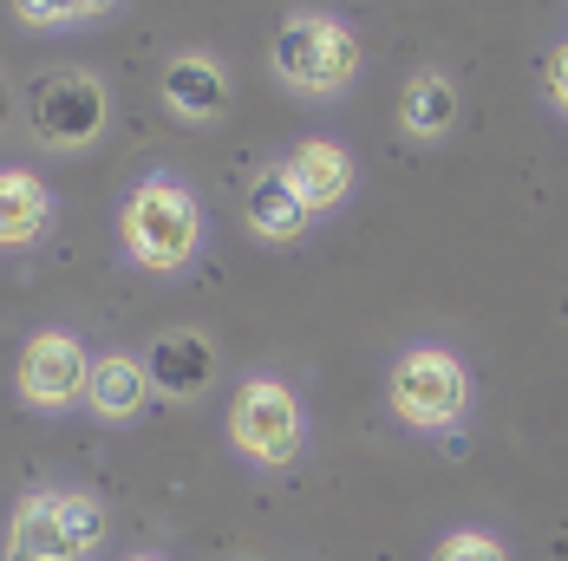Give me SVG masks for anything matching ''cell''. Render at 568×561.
Returning a JSON list of instances; mask_svg holds the SVG:
<instances>
[{"label": "cell", "mask_w": 568, "mask_h": 561, "mask_svg": "<svg viewBox=\"0 0 568 561\" xmlns=\"http://www.w3.org/2000/svg\"><path fill=\"white\" fill-rule=\"evenodd\" d=\"M53 228V190L33 170H0V248H27Z\"/></svg>", "instance_id": "7c38bea8"}, {"label": "cell", "mask_w": 568, "mask_h": 561, "mask_svg": "<svg viewBox=\"0 0 568 561\" xmlns=\"http://www.w3.org/2000/svg\"><path fill=\"white\" fill-rule=\"evenodd\" d=\"M275 72L301 99H334L359 72V40L334 13H294L282 27V40H275Z\"/></svg>", "instance_id": "277c9868"}, {"label": "cell", "mask_w": 568, "mask_h": 561, "mask_svg": "<svg viewBox=\"0 0 568 561\" xmlns=\"http://www.w3.org/2000/svg\"><path fill=\"white\" fill-rule=\"evenodd\" d=\"M7 124H13V85L0 79V137H7Z\"/></svg>", "instance_id": "ac0fdd59"}, {"label": "cell", "mask_w": 568, "mask_h": 561, "mask_svg": "<svg viewBox=\"0 0 568 561\" xmlns=\"http://www.w3.org/2000/svg\"><path fill=\"white\" fill-rule=\"evenodd\" d=\"M85 386H92V353H85V339L72 334V327L27 334L20 359H13V392H20V405H33V411H72L85 398Z\"/></svg>", "instance_id": "8992f818"}, {"label": "cell", "mask_w": 568, "mask_h": 561, "mask_svg": "<svg viewBox=\"0 0 568 561\" xmlns=\"http://www.w3.org/2000/svg\"><path fill=\"white\" fill-rule=\"evenodd\" d=\"M229 445L248 463H262V470H287L301 457V445H307V418H301L294 386L275 379V373L242 379L235 398H229Z\"/></svg>", "instance_id": "3957f363"}, {"label": "cell", "mask_w": 568, "mask_h": 561, "mask_svg": "<svg viewBox=\"0 0 568 561\" xmlns=\"http://www.w3.org/2000/svg\"><path fill=\"white\" fill-rule=\"evenodd\" d=\"M287 183H294V196L307 203V216H327V210H341L346 190H353V157H346L334 137H307V144H294V157H287Z\"/></svg>", "instance_id": "9c48e42d"}, {"label": "cell", "mask_w": 568, "mask_h": 561, "mask_svg": "<svg viewBox=\"0 0 568 561\" xmlns=\"http://www.w3.org/2000/svg\"><path fill=\"white\" fill-rule=\"evenodd\" d=\"M144 373H151V392L203 398L210 392V379H216V346H210L203 334H190V327L158 334L151 339V353H144Z\"/></svg>", "instance_id": "ba28073f"}, {"label": "cell", "mask_w": 568, "mask_h": 561, "mask_svg": "<svg viewBox=\"0 0 568 561\" xmlns=\"http://www.w3.org/2000/svg\"><path fill=\"white\" fill-rule=\"evenodd\" d=\"M112 118V99L92 72H53L33 85L27 99V131L47 144V151H85Z\"/></svg>", "instance_id": "52a82bcc"}, {"label": "cell", "mask_w": 568, "mask_h": 561, "mask_svg": "<svg viewBox=\"0 0 568 561\" xmlns=\"http://www.w3.org/2000/svg\"><path fill=\"white\" fill-rule=\"evenodd\" d=\"M542 79H549V99H556V105L568 112V40L556 47V53H549V65H542Z\"/></svg>", "instance_id": "e0dca14e"}, {"label": "cell", "mask_w": 568, "mask_h": 561, "mask_svg": "<svg viewBox=\"0 0 568 561\" xmlns=\"http://www.w3.org/2000/svg\"><path fill=\"white\" fill-rule=\"evenodd\" d=\"M386 398H393V411L412 431H452L470 411V373L445 346H412L386 373Z\"/></svg>", "instance_id": "5b68a950"}, {"label": "cell", "mask_w": 568, "mask_h": 561, "mask_svg": "<svg viewBox=\"0 0 568 561\" xmlns=\"http://www.w3.org/2000/svg\"><path fill=\"white\" fill-rule=\"evenodd\" d=\"M432 561H510V555H504V542H497V536H484V529H457Z\"/></svg>", "instance_id": "2e32d148"}, {"label": "cell", "mask_w": 568, "mask_h": 561, "mask_svg": "<svg viewBox=\"0 0 568 561\" xmlns=\"http://www.w3.org/2000/svg\"><path fill=\"white\" fill-rule=\"evenodd\" d=\"M144 398H151V373H144V359H131V353H99V359H92V386H85L92 418H105V425H131V418L144 411Z\"/></svg>", "instance_id": "8fae6325"}, {"label": "cell", "mask_w": 568, "mask_h": 561, "mask_svg": "<svg viewBox=\"0 0 568 561\" xmlns=\"http://www.w3.org/2000/svg\"><path fill=\"white\" fill-rule=\"evenodd\" d=\"M124 561H164V555H124Z\"/></svg>", "instance_id": "d6986e66"}, {"label": "cell", "mask_w": 568, "mask_h": 561, "mask_svg": "<svg viewBox=\"0 0 568 561\" xmlns=\"http://www.w3.org/2000/svg\"><path fill=\"white\" fill-rule=\"evenodd\" d=\"M105 542V509L85 490H33L13 503L0 561H92Z\"/></svg>", "instance_id": "7a4b0ae2"}, {"label": "cell", "mask_w": 568, "mask_h": 561, "mask_svg": "<svg viewBox=\"0 0 568 561\" xmlns=\"http://www.w3.org/2000/svg\"><path fill=\"white\" fill-rule=\"evenodd\" d=\"M398 118H405V131L412 137H445L457 118V92L445 72H418L412 85H405V99H398Z\"/></svg>", "instance_id": "5bb4252c"}, {"label": "cell", "mask_w": 568, "mask_h": 561, "mask_svg": "<svg viewBox=\"0 0 568 561\" xmlns=\"http://www.w3.org/2000/svg\"><path fill=\"white\" fill-rule=\"evenodd\" d=\"M118 0H13V13H20V27H72V20H99V13H112Z\"/></svg>", "instance_id": "9a60e30c"}, {"label": "cell", "mask_w": 568, "mask_h": 561, "mask_svg": "<svg viewBox=\"0 0 568 561\" xmlns=\"http://www.w3.org/2000/svg\"><path fill=\"white\" fill-rule=\"evenodd\" d=\"M118 242L144 275H176L190 268V255L203 248V203L190 196V183L171 170H151L131 183L124 210H118Z\"/></svg>", "instance_id": "6da1fadb"}, {"label": "cell", "mask_w": 568, "mask_h": 561, "mask_svg": "<svg viewBox=\"0 0 568 561\" xmlns=\"http://www.w3.org/2000/svg\"><path fill=\"white\" fill-rule=\"evenodd\" d=\"M242 216H248V228H255L262 242H294L301 228L314 223V216H307V203L294 196L287 170H262V176L248 183V196H242Z\"/></svg>", "instance_id": "4fadbf2b"}, {"label": "cell", "mask_w": 568, "mask_h": 561, "mask_svg": "<svg viewBox=\"0 0 568 561\" xmlns=\"http://www.w3.org/2000/svg\"><path fill=\"white\" fill-rule=\"evenodd\" d=\"M164 105L183 124H216L229 112V72L210 53H176L164 65Z\"/></svg>", "instance_id": "30bf717a"}]
</instances>
